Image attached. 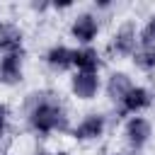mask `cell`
I'll return each mask as SVG.
<instances>
[{
    "label": "cell",
    "instance_id": "cell-2",
    "mask_svg": "<svg viewBox=\"0 0 155 155\" xmlns=\"http://www.w3.org/2000/svg\"><path fill=\"white\" fill-rule=\"evenodd\" d=\"M126 136H128V143L133 148H143L145 140L150 138V124L140 116H133L128 124H126Z\"/></svg>",
    "mask_w": 155,
    "mask_h": 155
},
{
    "label": "cell",
    "instance_id": "cell-14",
    "mask_svg": "<svg viewBox=\"0 0 155 155\" xmlns=\"http://www.w3.org/2000/svg\"><path fill=\"white\" fill-rule=\"evenodd\" d=\"M143 46H155V17L143 29Z\"/></svg>",
    "mask_w": 155,
    "mask_h": 155
},
{
    "label": "cell",
    "instance_id": "cell-8",
    "mask_svg": "<svg viewBox=\"0 0 155 155\" xmlns=\"http://www.w3.org/2000/svg\"><path fill=\"white\" fill-rule=\"evenodd\" d=\"M121 102H124V109L126 111H138V109H145L150 104V94L143 87H131Z\"/></svg>",
    "mask_w": 155,
    "mask_h": 155
},
{
    "label": "cell",
    "instance_id": "cell-10",
    "mask_svg": "<svg viewBox=\"0 0 155 155\" xmlns=\"http://www.w3.org/2000/svg\"><path fill=\"white\" fill-rule=\"evenodd\" d=\"M136 46V31L131 24H126L116 36H114V51L116 53H131Z\"/></svg>",
    "mask_w": 155,
    "mask_h": 155
},
{
    "label": "cell",
    "instance_id": "cell-17",
    "mask_svg": "<svg viewBox=\"0 0 155 155\" xmlns=\"http://www.w3.org/2000/svg\"><path fill=\"white\" fill-rule=\"evenodd\" d=\"M58 155H68V153H58Z\"/></svg>",
    "mask_w": 155,
    "mask_h": 155
},
{
    "label": "cell",
    "instance_id": "cell-3",
    "mask_svg": "<svg viewBox=\"0 0 155 155\" xmlns=\"http://www.w3.org/2000/svg\"><path fill=\"white\" fill-rule=\"evenodd\" d=\"M97 87H99V80L94 73H78L73 78V92L80 99H92L97 94Z\"/></svg>",
    "mask_w": 155,
    "mask_h": 155
},
{
    "label": "cell",
    "instance_id": "cell-6",
    "mask_svg": "<svg viewBox=\"0 0 155 155\" xmlns=\"http://www.w3.org/2000/svg\"><path fill=\"white\" fill-rule=\"evenodd\" d=\"M102 131H104V119H102V116H97V114H92V116H87V119L75 128V138L90 140V138L102 136Z\"/></svg>",
    "mask_w": 155,
    "mask_h": 155
},
{
    "label": "cell",
    "instance_id": "cell-12",
    "mask_svg": "<svg viewBox=\"0 0 155 155\" xmlns=\"http://www.w3.org/2000/svg\"><path fill=\"white\" fill-rule=\"evenodd\" d=\"M46 61H48V65L63 70V68H68V65L73 63V51H68L65 46H53V48L48 51Z\"/></svg>",
    "mask_w": 155,
    "mask_h": 155
},
{
    "label": "cell",
    "instance_id": "cell-1",
    "mask_svg": "<svg viewBox=\"0 0 155 155\" xmlns=\"http://www.w3.org/2000/svg\"><path fill=\"white\" fill-rule=\"evenodd\" d=\"M29 124H31V128L39 131V133H51V131H56V128H65V114L61 111V107L44 102V104H39V107L31 111Z\"/></svg>",
    "mask_w": 155,
    "mask_h": 155
},
{
    "label": "cell",
    "instance_id": "cell-9",
    "mask_svg": "<svg viewBox=\"0 0 155 155\" xmlns=\"http://www.w3.org/2000/svg\"><path fill=\"white\" fill-rule=\"evenodd\" d=\"M73 63L80 68V73H94L99 61H97V51L92 48H82V51H73Z\"/></svg>",
    "mask_w": 155,
    "mask_h": 155
},
{
    "label": "cell",
    "instance_id": "cell-4",
    "mask_svg": "<svg viewBox=\"0 0 155 155\" xmlns=\"http://www.w3.org/2000/svg\"><path fill=\"white\" fill-rule=\"evenodd\" d=\"M0 78H2V82H7V85L22 80V65H19V56H17V53H7V56L0 61Z\"/></svg>",
    "mask_w": 155,
    "mask_h": 155
},
{
    "label": "cell",
    "instance_id": "cell-13",
    "mask_svg": "<svg viewBox=\"0 0 155 155\" xmlns=\"http://www.w3.org/2000/svg\"><path fill=\"white\" fill-rule=\"evenodd\" d=\"M136 65L143 68V70L155 68V46H143V48L136 53Z\"/></svg>",
    "mask_w": 155,
    "mask_h": 155
},
{
    "label": "cell",
    "instance_id": "cell-7",
    "mask_svg": "<svg viewBox=\"0 0 155 155\" xmlns=\"http://www.w3.org/2000/svg\"><path fill=\"white\" fill-rule=\"evenodd\" d=\"M94 34H97V22L90 17V15H80L78 19H75V24H73V36L78 39V41H92L94 39Z\"/></svg>",
    "mask_w": 155,
    "mask_h": 155
},
{
    "label": "cell",
    "instance_id": "cell-16",
    "mask_svg": "<svg viewBox=\"0 0 155 155\" xmlns=\"http://www.w3.org/2000/svg\"><path fill=\"white\" fill-rule=\"evenodd\" d=\"M39 155H48V153H39Z\"/></svg>",
    "mask_w": 155,
    "mask_h": 155
},
{
    "label": "cell",
    "instance_id": "cell-11",
    "mask_svg": "<svg viewBox=\"0 0 155 155\" xmlns=\"http://www.w3.org/2000/svg\"><path fill=\"white\" fill-rule=\"evenodd\" d=\"M131 87H133V85H131L128 75H124V73H116V75H111V80H109V97L121 102Z\"/></svg>",
    "mask_w": 155,
    "mask_h": 155
},
{
    "label": "cell",
    "instance_id": "cell-5",
    "mask_svg": "<svg viewBox=\"0 0 155 155\" xmlns=\"http://www.w3.org/2000/svg\"><path fill=\"white\" fill-rule=\"evenodd\" d=\"M22 46V34L17 27L12 24H0V51L7 53H17Z\"/></svg>",
    "mask_w": 155,
    "mask_h": 155
},
{
    "label": "cell",
    "instance_id": "cell-15",
    "mask_svg": "<svg viewBox=\"0 0 155 155\" xmlns=\"http://www.w3.org/2000/svg\"><path fill=\"white\" fill-rule=\"evenodd\" d=\"M5 121H7V109L5 104H0V136L5 133Z\"/></svg>",
    "mask_w": 155,
    "mask_h": 155
}]
</instances>
